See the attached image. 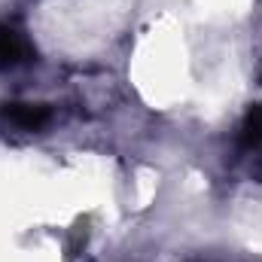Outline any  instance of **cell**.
<instances>
[{
	"mask_svg": "<svg viewBox=\"0 0 262 262\" xmlns=\"http://www.w3.org/2000/svg\"><path fill=\"white\" fill-rule=\"evenodd\" d=\"M262 140V104L247 116V122H244V128H241V143L244 146H256Z\"/></svg>",
	"mask_w": 262,
	"mask_h": 262,
	"instance_id": "3957f363",
	"label": "cell"
},
{
	"mask_svg": "<svg viewBox=\"0 0 262 262\" xmlns=\"http://www.w3.org/2000/svg\"><path fill=\"white\" fill-rule=\"evenodd\" d=\"M34 55H37V52H34V46L28 43V37H25L15 25L0 21V70H12V67L31 61Z\"/></svg>",
	"mask_w": 262,
	"mask_h": 262,
	"instance_id": "7a4b0ae2",
	"label": "cell"
},
{
	"mask_svg": "<svg viewBox=\"0 0 262 262\" xmlns=\"http://www.w3.org/2000/svg\"><path fill=\"white\" fill-rule=\"evenodd\" d=\"M49 107L46 104H25V101H6L0 104V128L3 131H40L49 125Z\"/></svg>",
	"mask_w": 262,
	"mask_h": 262,
	"instance_id": "6da1fadb",
	"label": "cell"
}]
</instances>
